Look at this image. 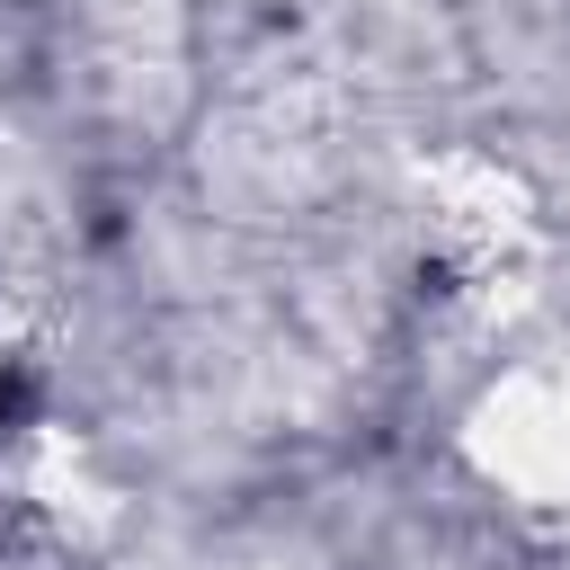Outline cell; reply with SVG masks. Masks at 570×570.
I'll use <instances>...</instances> for the list:
<instances>
[{
  "mask_svg": "<svg viewBox=\"0 0 570 570\" xmlns=\"http://www.w3.org/2000/svg\"><path fill=\"white\" fill-rule=\"evenodd\" d=\"M472 463L517 499H570V410L561 374H508L472 410Z\"/></svg>",
  "mask_w": 570,
  "mask_h": 570,
  "instance_id": "1",
  "label": "cell"
},
{
  "mask_svg": "<svg viewBox=\"0 0 570 570\" xmlns=\"http://www.w3.org/2000/svg\"><path fill=\"white\" fill-rule=\"evenodd\" d=\"M561 410H570V374H561Z\"/></svg>",
  "mask_w": 570,
  "mask_h": 570,
  "instance_id": "2",
  "label": "cell"
}]
</instances>
